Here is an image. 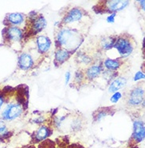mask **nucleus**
<instances>
[{
  "instance_id": "nucleus-1",
  "label": "nucleus",
  "mask_w": 145,
  "mask_h": 148,
  "mask_svg": "<svg viewBox=\"0 0 145 148\" xmlns=\"http://www.w3.org/2000/svg\"><path fill=\"white\" fill-rule=\"evenodd\" d=\"M56 40L59 45L70 51L74 50L80 45L82 42V38L78 32L66 28L58 33Z\"/></svg>"
},
{
  "instance_id": "nucleus-2",
  "label": "nucleus",
  "mask_w": 145,
  "mask_h": 148,
  "mask_svg": "<svg viewBox=\"0 0 145 148\" xmlns=\"http://www.w3.org/2000/svg\"><path fill=\"white\" fill-rule=\"evenodd\" d=\"M115 48L121 58H126L129 56L134 50V45L129 37L121 36L116 39L115 44Z\"/></svg>"
},
{
  "instance_id": "nucleus-3",
  "label": "nucleus",
  "mask_w": 145,
  "mask_h": 148,
  "mask_svg": "<svg viewBox=\"0 0 145 148\" xmlns=\"http://www.w3.org/2000/svg\"><path fill=\"white\" fill-rule=\"evenodd\" d=\"M145 99V89L143 86H137L130 90L128 96V104L130 106L136 107L142 105Z\"/></svg>"
},
{
  "instance_id": "nucleus-4",
  "label": "nucleus",
  "mask_w": 145,
  "mask_h": 148,
  "mask_svg": "<svg viewBox=\"0 0 145 148\" xmlns=\"http://www.w3.org/2000/svg\"><path fill=\"white\" fill-rule=\"evenodd\" d=\"M145 139V123L142 121H135L133 122V132L132 139L134 143H139Z\"/></svg>"
},
{
  "instance_id": "nucleus-5",
  "label": "nucleus",
  "mask_w": 145,
  "mask_h": 148,
  "mask_svg": "<svg viewBox=\"0 0 145 148\" xmlns=\"http://www.w3.org/2000/svg\"><path fill=\"white\" fill-rule=\"evenodd\" d=\"M22 112V108L18 104H9L3 112V117L6 121H13Z\"/></svg>"
},
{
  "instance_id": "nucleus-6",
  "label": "nucleus",
  "mask_w": 145,
  "mask_h": 148,
  "mask_svg": "<svg viewBox=\"0 0 145 148\" xmlns=\"http://www.w3.org/2000/svg\"><path fill=\"white\" fill-rule=\"evenodd\" d=\"M106 10L104 11L109 13H117L122 10L129 4L128 0H115V1H107L104 2Z\"/></svg>"
},
{
  "instance_id": "nucleus-7",
  "label": "nucleus",
  "mask_w": 145,
  "mask_h": 148,
  "mask_svg": "<svg viewBox=\"0 0 145 148\" xmlns=\"http://www.w3.org/2000/svg\"><path fill=\"white\" fill-rule=\"evenodd\" d=\"M83 11L80 8H72L67 13L63 19V22L65 24H70L74 23L76 21H80L83 18Z\"/></svg>"
},
{
  "instance_id": "nucleus-8",
  "label": "nucleus",
  "mask_w": 145,
  "mask_h": 148,
  "mask_svg": "<svg viewBox=\"0 0 145 148\" xmlns=\"http://www.w3.org/2000/svg\"><path fill=\"white\" fill-rule=\"evenodd\" d=\"M32 29L34 33H39L45 28L47 22H46L45 18L41 15L34 16L32 18Z\"/></svg>"
},
{
  "instance_id": "nucleus-9",
  "label": "nucleus",
  "mask_w": 145,
  "mask_h": 148,
  "mask_svg": "<svg viewBox=\"0 0 145 148\" xmlns=\"http://www.w3.org/2000/svg\"><path fill=\"white\" fill-rule=\"evenodd\" d=\"M51 134V131L47 126H40L36 130L34 135V139L36 142H43L47 140L50 135Z\"/></svg>"
},
{
  "instance_id": "nucleus-10",
  "label": "nucleus",
  "mask_w": 145,
  "mask_h": 148,
  "mask_svg": "<svg viewBox=\"0 0 145 148\" xmlns=\"http://www.w3.org/2000/svg\"><path fill=\"white\" fill-rule=\"evenodd\" d=\"M18 65L22 70H28L33 65V59L28 53H22L18 59Z\"/></svg>"
},
{
  "instance_id": "nucleus-11",
  "label": "nucleus",
  "mask_w": 145,
  "mask_h": 148,
  "mask_svg": "<svg viewBox=\"0 0 145 148\" xmlns=\"http://www.w3.org/2000/svg\"><path fill=\"white\" fill-rule=\"evenodd\" d=\"M36 44H37V47H38V50L40 53L47 52L51 45V42L50 39L45 36H38L36 39Z\"/></svg>"
},
{
  "instance_id": "nucleus-12",
  "label": "nucleus",
  "mask_w": 145,
  "mask_h": 148,
  "mask_svg": "<svg viewBox=\"0 0 145 148\" xmlns=\"http://www.w3.org/2000/svg\"><path fill=\"white\" fill-rule=\"evenodd\" d=\"M6 37L9 40H13V41H19L22 39L23 37V33L22 31L18 27H9L6 30Z\"/></svg>"
},
{
  "instance_id": "nucleus-13",
  "label": "nucleus",
  "mask_w": 145,
  "mask_h": 148,
  "mask_svg": "<svg viewBox=\"0 0 145 148\" xmlns=\"http://www.w3.org/2000/svg\"><path fill=\"white\" fill-rule=\"evenodd\" d=\"M127 80L123 77H119L115 79L113 82H111V84L109 86V92L110 93H116L118 92L119 90H121L123 87H125V86L126 85Z\"/></svg>"
},
{
  "instance_id": "nucleus-14",
  "label": "nucleus",
  "mask_w": 145,
  "mask_h": 148,
  "mask_svg": "<svg viewBox=\"0 0 145 148\" xmlns=\"http://www.w3.org/2000/svg\"><path fill=\"white\" fill-rule=\"evenodd\" d=\"M70 51L64 49H58L55 52L54 61L58 64H62L66 60L70 57Z\"/></svg>"
},
{
  "instance_id": "nucleus-15",
  "label": "nucleus",
  "mask_w": 145,
  "mask_h": 148,
  "mask_svg": "<svg viewBox=\"0 0 145 148\" xmlns=\"http://www.w3.org/2000/svg\"><path fill=\"white\" fill-rule=\"evenodd\" d=\"M101 71H102V68L100 65H93L87 70L86 76L89 80H93L100 75Z\"/></svg>"
},
{
  "instance_id": "nucleus-16",
  "label": "nucleus",
  "mask_w": 145,
  "mask_h": 148,
  "mask_svg": "<svg viewBox=\"0 0 145 148\" xmlns=\"http://www.w3.org/2000/svg\"><path fill=\"white\" fill-rule=\"evenodd\" d=\"M7 21L13 25H20L24 21V15L20 13H13L7 15Z\"/></svg>"
},
{
  "instance_id": "nucleus-17",
  "label": "nucleus",
  "mask_w": 145,
  "mask_h": 148,
  "mask_svg": "<svg viewBox=\"0 0 145 148\" xmlns=\"http://www.w3.org/2000/svg\"><path fill=\"white\" fill-rule=\"evenodd\" d=\"M104 66L106 69L110 71H115L120 67L121 66V62L117 60H111V59H106L104 61Z\"/></svg>"
},
{
  "instance_id": "nucleus-18",
  "label": "nucleus",
  "mask_w": 145,
  "mask_h": 148,
  "mask_svg": "<svg viewBox=\"0 0 145 148\" xmlns=\"http://www.w3.org/2000/svg\"><path fill=\"white\" fill-rule=\"evenodd\" d=\"M117 38H114V37H105L101 41V45L103 47L104 50H110L112 48L115 47V41H116Z\"/></svg>"
},
{
  "instance_id": "nucleus-19",
  "label": "nucleus",
  "mask_w": 145,
  "mask_h": 148,
  "mask_svg": "<svg viewBox=\"0 0 145 148\" xmlns=\"http://www.w3.org/2000/svg\"><path fill=\"white\" fill-rule=\"evenodd\" d=\"M110 109H100L99 111H97V113L96 114H95L94 115V118H95V120L96 121H100L101 119H103V117H105L107 115L110 114Z\"/></svg>"
},
{
  "instance_id": "nucleus-20",
  "label": "nucleus",
  "mask_w": 145,
  "mask_h": 148,
  "mask_svg": "<svg viewBox=\"0 0 145 148\" xmlns=\"http://www.w3.org/2000/svg\"><path fill=\"white\" fill-rule=\"evenodd\" d=\"M77 60H78L79 63H81L83 64H88L91 62V58L83 52L78 53Z\"/></svg>"
},
{
  "instance_id": "nucleus-21",
  "label": "nucleus",
  "mask_w": 145,
  "mask_h": 148,
  "mask_svg": "<svg viewBox=\"0 0 145 148\" xmlns=\"http://www.w3.org/2000/svg\"><path fill=\"white\" fill-rule=\"evenodd\" d=\"M7 130H6V127L5 124L3 121H0V138L1 139H5L6 136H8Z\"/></svg>"
},
{
  "instance_id": "nucleus-22",
  "label": "nucleus",
  "mask_w": 145,
  "mask_h": 148,
  "mask_svg": "<svg viewBox=\"0 0 145 148\" xmlns=\"http://www.w3.org/2000/svg\"><path fill=\"white\" fill-rule=\"evenodd\" d=\"M121 96H122L121 93H120V92H116L110 97V101L112 103H117L119 100L121 99Z\"/></svg>"
},
{
  "instance_id": "nucleus-23",
  "label": "nucleus",
  "mask_w": 145,
  "mask_h": 148,
  "mask_svg": "<svg viewBox=\"0 0 145 148\" xmlns=\"http://www.w3.org/2000/svg\"><path fill=\"white\" fill-rule=\"evenodd\" d=\"M141 79H145V74L144 72H142V71H138V72L135 75V76H134L133 80H134L135 82H137V81L141 80Z\"/></svg>"
},
{
  "instance_id": "nucleus-24",
  "label": "nucleus",
  "mask_w": 145,
  "mask_h": 148,
  "mask_svg": "<svg viewBox=\"0 0 145 148\" xmlns=\"http://www.w3.org/2000/svg\"><path fill=\"white\" fill-rule=\"evenodd\" d=\"M84 79V75L81 71H77L76 73L75 76V82L77 83H80V82H82V80Z\"/></svg>"
},
{
  "instance_id": "nucleus-25",
  "label": "nucleus",
  "mask_w": 145,
  "mask_h": 148,
  "mask_svg": "<svg viewBox=\"0 0 145 148\" xmlns=\"http://www.w3.org/2000/svg\"><path fill=\"white\" fill-rule=\"evenodd\" d=\"M117 15V13H111L106 18V21L108 23H114L115 21V17Z\"/></svg>"
},
{
  "instance_id": "nucleus-26",
  "label": "nucleus",
  "mask_w": 145,
  "mask_h": 148,
  "mask_svg": "<svg viewBox=\"0 0 145 148\" xmlns=\"http://www.w3.org/2000/svg\"><path fill=\"white\" fill-rule=\"evenodd\" d=\"M47 146H43L41 144V148H57L54 147V143L51 142V141H47Z\"/></svg>"
},
{
  "instance_id": "nucleus-27",
  "label": "nucleus",
  "mask_w": 145,
  "mask_h": 148,
  "mask_svg": "<svg viewBox=\"0 0 145 148\" xmlns=\"http://www.w3.org/2000/svg\"><path fill=\"white\" fill-rule=\"evenodd\" d=\"M70 78H71V74H70V71L66 73V85H67L69 83L70 80Z\"/></svg>"
},
{
  "instance_id": "nucleus-28",
  "label": "nucleus",
  "mask_w": 145,
  "mask_h": 148,
  "mask_svg": "<svg viewBox=\"0 0 145 148\" xmlns=\"http://www.w3.org/2000/svg\"><path fill=\"white\" fill-rule=\"evenodd\" d=\"M138 3H139L140 6L141 7V9H142L143 11H144V12H145V0H142V1H139Z\"/></svg>"
},
{
  "instance_id": "nucleus-29",
  "label": "nucleus",
  "mask_w": 145,
  "mask_h": 148,
  "mask_svg": "<svg viewBox=\"0 0 145 148\" xmlns=\"http://www.w3.org/2000/svg\"><path fill=\"white\" fill-rule=\"evenodd\" d=\"M3 102H4V99H3V97L2 96H0V109H1V107L3 106Z\"/></svg>"
},
{
  "instance_id": "nucleus-30",
  "label": "nucleus",
  "mask_w": 145,
  "mask_h": 148,
  "mask_svg": "<svg viewBox=\"0 0 145 148\" xmlns=\"http://www.w3.org/2000/svg\"><path fill=\"white\" fill-rule=\"evenodd\" d=\"M69 148H83V147H79V146H71V147H70Z\"/></svg>"
}]
</instances>
